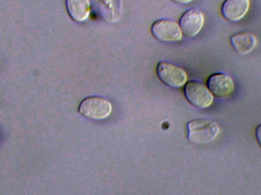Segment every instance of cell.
I'll return each instance as SVG.
<instances>
[{
	"label": "cell",
	"mask_w": 261,
	"mask_h": 195,
	"mask_svg": "<svg viewBox=\"0 0 261 195\" xmlns=\"http://www.w3.org/2000/svg\"><path fill=\"white\" fill-rule=\"evenodd\" d=\"M206 87L213 96L221 99L230 97L234 91L232 78L222 73L212 74L207 79Z\"/></svg>",
	"instance_id": "7"
},
{
	"label": "cell",
	"mask_w": 261,
	"mask_h": 195,
	"mask_svg": "<svg viewBox=\"0 0 261 195\" xmlns=\"http://www.w3.org/2000/svg\"><path fill=\"white\" fill-rule=\"evenodd\" d=\"M184 95L188 102L199 109L208 108L214 101L208 87L197 81H190L184 87Z\"/></svg>",
	"instance_id": "4"
},
{
	"label": "cell",
	"mask_w": 261,
	"mask_h": 195,
	"mask_svg": "<svg viewBox=\"0 0 261 195\" xmlns=\"http://www.w3.org/2000/svg\"><path fill=\"white\" fill-rule=\"evenodd\" d=\"M250 6V0H225L221 7V13L227 21L236 22L247 15Z\"/></svg>",
	"instance_id": "8"
},
{
	"label": "cell",
	"mask_w": 261,
	"mask_h": 195,
	"mask_svg": "<svg viewBox=\"0 0 261 195\" xmlns=\"http://www.w3.org/2000/svg\"><path fill=\"white\" fill-rule=\"evenodd\" d=\"M173 3H177V4H188L191 3L193 0H171Z\"/></svg>",
	"instance_id": "13"
},
{
	"label": "cell",
	"mask_w": 261,
	"mask_h": 195,
	"mask_svg": "<svg viewBox=\"0 0 261 195\" xmlns=\"http://www.w3.org/2000/svg\"><path fill=\"white\" fill-rule=\"evenodd\" d=\"M187 139L196 144L213 142L220 133L217 123L210 119L198 118L187 123Z\"/></svg>",
	"instance_id": "1"
},
{
	"label": "cell",
	"mask_w": 261,
	"mask_h": 195,
	"mask_svg": "<svg viewBox=\"0 0 261 195\" xmlns=\"http://www.w3.org/2000/svg\"><path fill=\"white\" fill-rule=\"evenodd\" d=\"M150 32L153 38L161 42H176L182 38L179 24L170 19L156 20L152 24Z\"/></svg>",
	"instance_id": "5"
},
{
	"label": "cell",
	"mask_w": 261,
	"mask_h": 195,
	"mask_svg": "<svg viewBox=\"0 0 261 195\" xmlns=\"http://www.w3.org/2000/svg\"><path fill=\"white\" fill-rule=\"evenodd\" d=\"M205 17L203 13L197 9H190L186 11L180 19L179 27L182 35L187 38L196 37L203 27Z\"/></svg>",
	"instance_id": "6"
},
{
	"label": "cell",
	"mask_w": 261,
	"mask_h": 195,
	"mask_svg": "<svg viewBox=\"0 0 261 195\" xmlns=\"http://www.w3.org/2000/svg\"><path fill=\"white\" fill-rule=\"evenodd\" d=\"M67 13L76 22H84L90 15V0H65Z\"/></svg>",
	"instance_id": "10"
},
{
	"label": "cell",
	"mask_w": 261,
	"mask_h": 195,
	"mask_svg": "<svg viewBox=\"0 0 261 195\" xmlns=\"http://www.w3.org/2000/svg\"><path fill=\"white\" fill-rule=\"evenodd\" d=\"M230 42L237 53L241 55H246L255 48L257 44V39L254 34L240 32L231 35Z\"/></svg>",
	"instance_id": "9"
},
{
	"label": "cell",
	"mask_w": 261,
	"mask_h": 195,
	"mask_svg": "<svg viewBox=\"0 0 261 195\" xmlns=\"http://www.w3.org/2000/svg\"><path fill=\"white\" fill-rule=\"evenodd\" d=\"M122 0H99V11L105 21L116 22L122 15Z\"/></svg>",
	"instance_id": "11"
},
{
	"label": "cell",
	"mask_w": 261,
	"mask_h": 195,
	"mask_svg": "<svg viewBox=\"0 0 261 195\" xmlns=\"http://www.w3.org/2000/svg\"><path fill=\"white\" fill-rule=\"evenodd\" d=\"M255 136L257 139V143L261 147V124L257 126L255 130Z\"/></svg>",
	"instance_id": "12"
},
{
	"label": "cell",
	"mask_w": 261,
	"mask_h": 195,
	"mask_svg": "<svg viewBox=\"0 0 261 195\" xmlns=\"http://www.w3.org/2000/svg\"><path fill=\"white\" fill-rule=\"evenodd\" d=\"M156 76L167 87L181 88L187 82V72L179 66L161 61L156 65Z\"/></svg>",
	"instance_id": "3"
},
{
	"label": "cell",
	"mask_w": 261,
	"mask_h": 195,
	"mask_svg": "<svg viewBox=\"0 0 261 195\" xmlns=\"http://www.w3.org/2000/svg\"><path fill=\"white\" fill-rule=\"evenodd\" d=\"M113 110L111 102L99 96H90L84 98L78 107V112L82 116L89 119H105L110 116Z\"/></svg>",
	"instance_id": "2"
}]
</instances>
